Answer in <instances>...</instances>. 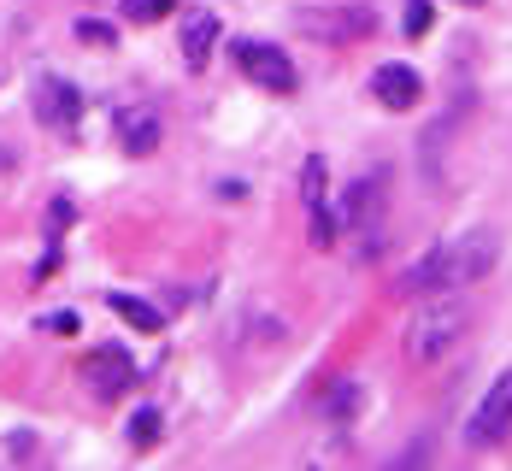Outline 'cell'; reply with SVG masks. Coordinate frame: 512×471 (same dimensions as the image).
Returning <instances> with one entry per match:
<instances>
[{
	"label": "cell",
	"mask_w": 512,
	"mask_h": 471,
	"mask_svg": "<svg viewBox=\"0 0 512 471\" xmlns=\"http://www.w3.org/2000/svg\"><path fill=\"white\" fill-rule=\"evenodd\" d=\"M159 407H136V413H130V442H136V448H154L159 442Z\"/></svg>",
	"instance_id": "cell-14"
},
{
	"label": "cell",
	"mask_w": 512,
	"mask_h": 471,
	"mask_svg": "<svg viewBox=\"0 0 512 471\" xmlns=\"http://www.w3.org/2000/svg\"><path fill=\"white\" fill-rule=\"evenodd\" d=\"M77 42H89V48H118V30L101 24V18H77Z\"/></svg>",
	"instance_id": "cell-15"
},
{
	"label": "cell",
	"mask_w": 512,
	"mask_h": 471,
	"mask_svg": "<svg viewBox=\"0 0 512 471\" xmlns=\"http://www.w3.org/2000/svg\"><path fill=\"white\" fill-rule=\"evenodd\" d=\"M112 130H118V148H124V154H136V159H148L159 148V136H165V124H159L154 106H118Z\"/></svg>",
	"instance_id": "cell-6"
},
{
	"label": "cell",
	"mask_w": 512,
	"mask_h": 471,
	"mask_svg": "<svg viewBox=\"0 0 512 471\" xmlns=\"http://www.w3.org/2000/svg\"><path fill=\"white\" fill-rule=\"evenodd\" d=\"M106 307H112V313L124 318L130 330H142V336H154V330H165V313H159V307H148V301H136V295H112Z\"/></svg>",
	"instance_id": "cell-12"
},
{
	"label": "cell",
	"mask_w": 512,
	"mask_h": 471,
	"mask_svg": "<svg viewBox=\"0 0 512 471\" xmlns=\"http://www.w3.org/2000/svg\"><path fill=\"white\" fill-rule=\"evenodd\" d=\"M454 6H483V0H454Z\"/></svg>",
	"instance_id": "cell-20"
},
{
	"label": "cell",
	"mask_w": 512,
	"mask_h": 471,
	"mask_svg": "<svg viewBox=\"0 0 512 471\" xmlns=\"http://www.w3.org/2000/svg\"><path fill=\"white\" fill-rule=\"evenodd\" d=\"M42 330H48V336H77V330H83V318H77V313H48V318H42Z\"/></svg>",
	"instance_id": "cell-18"
},
{
	"label": "cell",
	"mask_w": 512,
	"mask_h": 471,
	"mask_svg": "<svg viewBox=\"0 0 512 471\" xmlns=\"http://www.w3.org/2000/svg\"><path fill=\"white\" fill-rule=\"evenodd\" d=\"M465 324H471V307L460 301V289H442V295H430L407 324V360L412 366H430V360H442L454 342L465 336Z\"/></svg>",
	"instance_id": "cell-2"
},
{
	"label": "cell",
	"mask_w": 512,
	"mask_h": 471,
	"mask_svg": "<svg viewBox=\"0 0 512 471\" xmlns=\"http://www.w3.org/2000/svg\"><path fill=\"white\" fill-rule=\"evenodd\" d=\"M301 201H307V212H312V242L318 248H330L336 242V218H330V195H324V159H307V171H301Z\"/></svg>",
	"instance_id": "cell-10"
},
{
	"label": "cell",
	"mask_w": 512,
	"mask_h": 471,
	"mask_svg": "<svg viewBox=\"0 0 512 471\" xmlns=\"http://www.w3.org/2000/svg\"><path fill=\"white\" fill-rule=\"evenodd\" d=\"M83 383H95V395H118V389L136 383V360L124 348H95L83 360Z\"/></svg>",
	"instance_id": "cell-9"
},
{
	"label": "cell",
	"mask_w": 512,
	"mask_h": 471,
	"mask_svg": "<svg viewBox=\"0 0 512 471\" xmlns=\"http://www.w3.org/2000/svg\"><path fill=\"white\" fill-rule=\"evenodd\" d=\"M71 218H77V207H71V201H53V212H48V236H59Z\"/></svg>",
	"instance_id": "cell-19"
},
{
	"label": "cell",
	"mask_w": 512,
	"mask_h": 471,
	"mask_svg": "<svg viewBox=\"0 0 512 471\" xmlns=\"http://www.w3.org/2000/svg\"><path fill=\"white\" fill-rule=\"evenodd\" d=\"M218 36H224V30H218L212 12H189V18H183V42H177V48H183V65L201 71L206 59H212V48H218Z\"/></svg>",
	"instance_id": "cell-11"
},
{
	"label": "cell",
	"mask_w": 512,
	"mask_h": 471,
	"mask_svg": "<svg viewBox=\"0 0 512 471\" xmlns=\"http://www.w3.org/2000/svg\"><path fill=\"white\" fill-rule=\"evenodd\" d=\"M371 95L389 106V112H407V106L424 101V77L412 65H377L371 71Z\"/></svg>",
	"instance_id": "cell-8"
},
{
	"label": "cell",
	"mask_w": 512,
	"mask_h": 471,
	"mask_svg": "<svg viewBox=\"0 0 512 471\" xmlns=\"http://www.w3.org/2000/svg\"><path fill=\"white\" fill-rule=\"evenodd\" d=\"M507 436H512V371H501L495 389L477 401V413L465 424V442L471 448H489V442H507Z\"/></svg>",
	"instance_id": "cell-4"
},
{
	"label": "cell",
	"mask_w": 512,
	"mask_h": 471,
	"mask_svg": "<svg viewBox=\"0 0 512 471\" xmlns=\"http://www.w3.org/2000/svg\"><path fill=\"white\" fill-rule=\"evenodd\" d=\"M236 65L248 71V83H259L265 95H295L301 89L295 59L283 48H271V42H236Z\"/></svg>",
	"instance_id": "cell-3"
},
{
	"label": "cell",
	"mask_w": 512,
	"mask_h": 471,
	"mask_svg": "<svg viewBox=\"0 0 512 471\" xmlns=\"http://www.w3.org/2000/svg\"><path fill=\"white\" fill-rule=\"evenodd\" d=\"M495 254H501L495 230H465V236H454V242L424 248L412 265H401L395 295H442V289H471L477 277H489V271H495Z\"/></svg>",
	"instance_id": "cell-1"
},
{
	"label": "cell",
	"mask_w": 512,
	"mask_h": 471,
	"mask_svg": "<svg viewBox=\"0 0 512 471\" xmlns=\"http://www.w3.org/2000/svg\"><path fill=\"white\" fill-rule=\"evenodd\" d=\"M301 30L307 36H324V42H354V36H371L377 30V12L371 6H312L301 12Z\"/></svg>",
	"instance_id": "cell-5"
},
{
	"label": "cell",
	"mask_w": 512,
	"mask_h": 471,
	"mask_svg": "<svg viewBox=\"0 0 512 471\" xmlns=\"http://www.w3.org/2000/svg\"><path fill=\"white\" fill-rule=\"evenodd\" d=\"M36 118H42L48 130H77V118H83V95H77L65 77H42V83H36Z\"/></svg>",
	"instance_id": "cell-7"
},
{
	"label": "cell",
	"mask_w": 512,
	"mask_h": 471,
	"mask_svg": "<svg viewBox=\"0 0 512 471\" xmlns=\"http://www.w3.org/2000/svg\"><path fill=\"white\" fill-rule=\"evenodd\" d=\"M359 401H365V395H359V383H354V377H336V383L324 389V413H330L336 424H348V419H354V413H359Z\"/></svg>",
	"instance_id": "cell-13"
},
{
	"label": "cell",
	"mask_w": 512,
	"mask_h": 471,
	"mask_svg": "<svg viewBox=\"0 0 512 471\" xmlns=\"http://www.w3.org/2000/svg\"><path fill=\"white\" fill-rule=\"evenodd\" d=\"M124 6H130V18H142V24H154V18H165V12H171L177 0H124Z\"/></svg>",
	"instance_id": "cell-17"
},
{
	"label": "cell",
	"mask_w": 512,
	"mask_h": 471,
	"mask_svg": "<svg viewBox=\"0 0 512 471\" xmlns=\"http://www.w3.org/2000/svg\"><path fill=\"white\" fill-rule=\"evenodd\" d=\"M430 18H436V6H430V0H407V36H412V42L430 30Z\"/></svg>",
	"instance_id": "cell-16"
}]
</instances>
